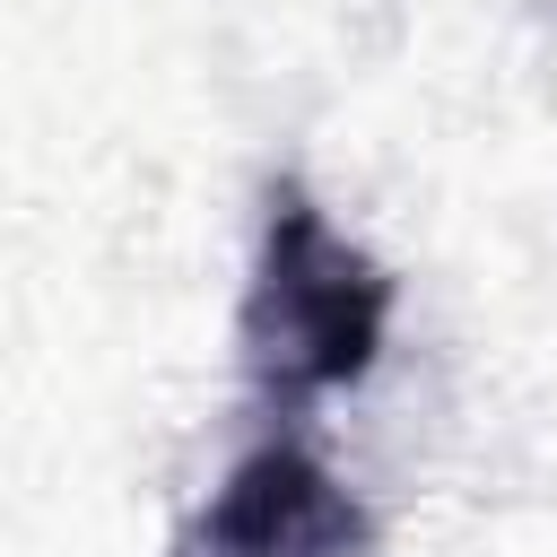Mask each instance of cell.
Here are the masks:
<instances>
[{
    "label": "cell",
    "instance_id": "1",
    "mask_svg": "<svg viewBox=\"0 0 557 557\" xmlns=\"http://www.w3.org/2000/svg\"><path fill=\"white\" fill-rule=\"evenodd\" d=\"M392 313H400V278L322 209L305 174H270L252 261H244V305H235L244 383L278 418L339 400L383 366Z\"/></svg>",
    "mask_w": 557,
    "mask_h": 557
},
{
    "label": "cell",
    "instance_id": "2",
    "mask_svg": "<svg viewBox=\"0 0 557 557\" xmlns=\"http://www.w3.org/2000/svg\"><path fill=\"white\" fill-rule=\"evenodd\" d=\"M366 548H374L366 496L296 426L244 444L174 540V557H366Z\"/></svg>",
    "mask_w": 557,
    "mask_h": 557
}]
</instances>
